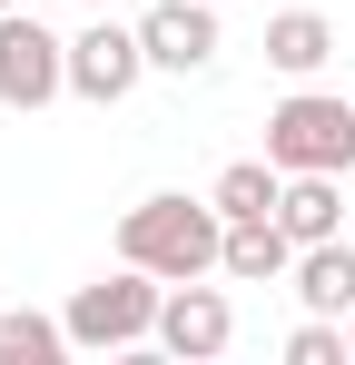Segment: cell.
Instances as JSON below:
<instances>
[{"label": "cell", "mask_w": 355, "mask_h": 365, "mask_svg": "<svg viewBox=\"0 0 355 365\" xmlns=\"http://www.w3.org/2000/svg\"><path fill=\"white\" fill-rule=\"evenodd\" d=\"M287 365H355V346H346V316H306L287 336Z\"/></svg>", "instance_id": "14"}, {"label": "cell", "mask_w": 355, "mask_h": 365, "mask_svg": "<svg viewBox=\"0 0 355 365\" xmlns=\"http://www.w3.org/2000/svg\"><path fill=\"white\" fill-rule=\"evenodd\" d=\"M59 356H69V316L0 306V365H59Z\"/></svg>", "instance_id": "12"}, {"label": "cell", "mask_w": 355, "mask_h": 365, "mask_svg": "<svg viewBox=\"0 0 355 365\" xmlns=\"http://www.w3.org/2000/svg\"><path fill=\"white\" fill-rule=\"evenodd\" d=\"M346 346H355V316H346Z\"/></svg>", "instance_id": "15"}, {"label": "cell", "mask_w": 355, "mask_h": 365, "mask_svg": "<svg viewBox=\"0 0 355 365\" xmlns=\"http://www.w3.org/2000/svg\"><path fill=\"white\" fill-rule=\"evenodd\" d=\"M326 60H336V20H326V10H277V20H267V69L316 79Z\"/></svg>", "instance_id": "11"}, {"label": "cell", "mask_w": 355, "mask_h": 365, "mask_svg": "<svg viewBox=\"0 0 355 365\" xmlns=\"http://www.w3.org/2000/svg\"><path fill=\"white\" fill-rule=\"evenodd\" d=\"M158 297H168V277H148V267H128V257H118L99 287H79V297L59 306V316H69V346H79V356L148 346V336H158Z\"/></svg>", "instance_id": "2"}, {"label": "cell", "mask_w": 355, "mask_h": 365, "mask_svg": "<svg viewBox=\"0 0 355 365\" xmlns=\"http://www.w3.org/2000/svg\"><path fill=\"white\" fill-rule=\"evenodd\" d=\"M267 158H277V168H336V178H346L355 168V99L296 79L287 99L267 109Z\"/></svg>", "instance_id": "3"}, {"label": "cell", "mask_w": 355, "mask_h": 365, "mask_svg": "<svg viewBox=\"0 0 355 365\" xmlns=\"http://www.w3.org/2000/svg\"><path fill=\"white\" fill-rule=\"evenodd\" d=\"M138 79H148V40H138V20H128V30H118V20H89V30L69 40V99L118 109Z\"/></svg>", "instance_id": "5"}, {"label": "cell", "mask_w": 355, "mask_h": 365, "mask_svg": "<svg viewBox=\"0 0 355 365\" xmlns=\"http://www.w3.org/2000/svg\"><path fill=\"white\" fill-rule=\"evenodd\" d=\"M296 306L306 316H355V247L346 237H326V247H296Z\"/></svg>", "instance_id": "10"}, {"label": "cell", "mask_w": 355, "mask_h": 365, "mask_svg": "<svg viewBox=\"0 0 355 365\" xmlns=\"http://www.w3.org/2000/svg\"><path fill=\"white\" fill-rule=\"evenodd\" d=\"M217 217H277V197H287V168L277 158H237V168H217Z\"/></svg>", "instance_id": "13"}, {"label": "cell", "mask_w": 355, "mask_h": 365, "mask_svg": "<svg viewBox=\"0 0 355 365\" xmlns=\"http://www.w3.org/2000/svg\"><path fill=\"white\" fill-rule=\"evenodd\" d=\"M118 257L128 267H148V277H217V257H227V217H217V197H138L128 217H118Z\"/></svg>", "instance_id": "1"}, {"label": "cell", "mask_w": 355, "mask_h": 365, "mask_svg": "<svg viewBox=\"0 0 355 365\" xmlns=\"http://www.w3.org/2000/svg\"><path fill=\"white\" fill-rule=\"evenodd\" d=\"M217 277H237V287H277V277H296V237L277 227V217H227Z\"/></svg>", "instance_id": "9"}, {"label": "cell", "mask_w": 355, "mask_h": 365, "mask_svg": "<svg viewBox=\"0 0 355 365\" xmlns=\"http://www.w3.org/2000/svg\"><path fill=\"white\" fill-rule=\"evenodd\" d=\"M138 40H148V69H168V79L217 69V0H158V10H138Z\"/></svg>", "instance_id": "7"}, {"label": "cell", "mask_w": 355, "mask_h": 365, "mask_svg": "<svg viewBox=\"0 0 355 365\" xmlns=\"http://www.w3.org/2000/svg\"><path fill=\"white\" fill-rule=\"evenodd\" d=\"M148 346H168L178 365L227 356V346H237V306H227V287H207V277H178L168 297H158V336H148Z\"/></svg>", "instance_id": "6"}, {"label": "cell", "mask_w": 355, "mask_h": 365, "mask_svg": "<svg viewBox=\"0 0 355 365\" xmlns=\"http://www.w3.org/2000/svg\"><path fill=\"white\" fill-rule=\"evenodd\" d=\"M277 227H287L296 247H326V237H346V187H336V168H287Z\"/></svg>", "instance_id": "8"}, {"label": "cell", "mask_w": 355, "mask_h": 365, "mask_svg": "<svg viewBox=\"0 0 355 365\" xmlns=\"http://www.w3.org/2000/svg\"><path fill=\"white\" fill-rule=\"evenodd\" d=\"M59 89H69V40L40 30V20H20V10H0V109H50Z\"/></svg>", "instance_id": "4"}, {"label": "cell", "mask_w": 355, "mask_h": 365, "mask_svg": "<svg viewBox=\"0 0 355 365\" xmlns=\"http://www.w3.org/2000/svg\"><path fill=\"white\" fill-rule=\"evenodd\" d=\"M0 10H10V0H0Z\"/></svg>", "instance_id": "16"}]
</instances>
